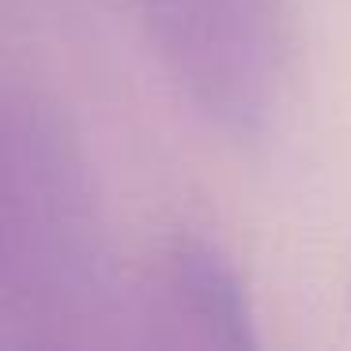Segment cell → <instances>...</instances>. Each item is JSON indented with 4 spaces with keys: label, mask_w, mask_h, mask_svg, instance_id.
<instances>
[{
    "label": "cell",
    "mask_w": 351,
    "mask_h": 351,
    "mask_svg": "<svg viewBox=\"0 0 351 351\" xmlns=\"http://www.w3.org/2000/svg\"><path fill=\"white\" fill-rule=\"evenodd\" d=\"M174 283L182 298L193 306L200 325L215 332L223 343H253L250 336V313L238 276L223 257H215L208 245H189L174 257Z\"/></svg>",
    "instance_id": "6da1fadb"
}]
</instances>
